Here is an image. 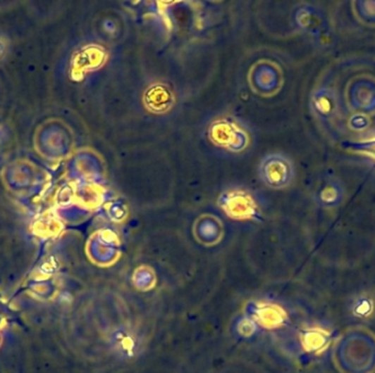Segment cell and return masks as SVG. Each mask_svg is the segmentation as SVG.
<instances>
[{
    "label": "cell",
    "mask_w": 375,
    "mask_h": 373,
    "mask_svg": "<svg viewBox=\"0 0 375 373\" xmlns=\"http://www.w3.org/2000/svg\"><path fill=\"white\" fill-rule=\"evenodd\" d=\"M319 201L324 206L333 207L340 204L343 201V191L339 183L328 181L319 191Z\"/></svg>",
    "instance_id": "cell-1"
},
{
    "label": "cell",
    "mask_w": 375,
    "mask_h": 373,
    "mask_svg": "<svg viewBox=\"0 0 375 373\" xmlns=\"http://www.w3.org/2000/svg\"><path fill=\"white\" fill-rule=\"evenodd\" d=\"M314 106L317 113L323 116L331 115L335 108V100L331 92H323L314 98Z\"/></svg>",
    "instance_id": "cell-2"
}]
</instances>
